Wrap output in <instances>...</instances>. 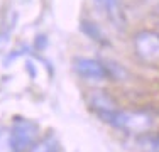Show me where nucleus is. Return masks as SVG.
Wrapping results in <instances>:
<instances>
[{
  "label": "nucleus",
  "mask_w": 159,
  "mask_h": 152,
  "mask_svg": "<svg viewBox=\"0 0 159 152\" xmlns=\"http://www.w3.org/2000/svg\"><path fill=\"white\" fill-rule=\"evenodd\" d=\"M29 152H59V142L54 135H46L44 139L36 140Z\"/></svg>",
  "instance_id": "obj_7"
},
{
  "label": "nucleus",
  "mask_w": 159,
  "mask_h": 152,
  "mask_svg": "<svg viewBox=\"0 0 159 152\" xmlns=\"http://www.w3.org/2000/svg\"><path fill=\"white\" fill-rule=\"evenodd\" d=\"M105 123L112 125V127L124 130L127 134H144L152 127V117L147 115L144 112H122V110H115V112L108 113L107 117L102 118Z\"/></svg>",
  "instance_id": "obj_1"
},
{
  "label": "nucleus",
  "mask_w": 159,
  "mask_h": 152,
  "mask_svg": "<svg viewBox=\"0 0 159 152\" xmlns=\"http://www.w3.org/2000/svg\"><path fill=\"white\" fill-rule=\"evenodd\" d=\"M134 52L144 63L154 64L159 61V34L156 30H139L132 39Z\"/></svg>",
  "instance_id": "obj_3"
},
{
  "label": "nucleus",
  "mask_w": 159,
  "mask_h": 152,
  "mask_svg": "<svg viewBox=\"0 0 159 152\" xmlns=\"http://www.w3.org/2000/svg\"><path fill=\"white\" fill-rule=\"evenodd\" d=\"M88 103L97 112V115L100 117V118H103V117L108 115V113L119 110L117 108V103L105 93V91H93V93L90 95V98H88Z\"/></svg>",
  "instance_id": "obj_5"
},
{
  "label": "nucleus",
  "mask_w": 159,
  "mask_h": 152,
  "mask_svg": "<svg viewBox=\"0 0 159 152\" xmlns=\"http://www.w3.org/2000/svg\"><path fill=\"white\" fill-rule=\"evenodd\" d=\"M137 147L141 152H159V134H141Z\"/></svg>",
  "instance_id": "obj_6"
},
{
  "label": "nucleus",
  "mask_w": 159,
  "mask_h": 152,
  "mask_svg": "<svg viewBox=\"0 0 159 152\" xmlns=\"http://www.w3.org/2000/svg\"><path fill=\"white\" fill-rule=\"evenodd\" d=\"M39 137V127L32 120L17 117L14 118L12 128L9 132L12 152H29Z\"/></svg>",
  "instance_id": "obj_2"
},
{
  "label": "nucleus",
  "mask_w": 159,
  "mask_h": 152,
  "mask_svg": "<svg viewBox=\"0 0 159 152\" xmlns=\"http://www.w3.org/2000/svg\"><path fill=\"white\" fill-rule=\"evenodd\" d=\"M73 69L78 76L92 81H102L108 78V69L102 61L92 59V58H76L73 61Z\"/></svg>",
  "instance_id": "obj_4"
},
{
  "label": "nucleus",
  "mask_w": 159,
  "mask_h": 152,
  "mask_svg": "<svg viewBox=\"0 0 159 152\" xmlns=\"http://www.w3.org/2000/svg\"><path fill=\"white\" fill-rule=\"evenodd\" d=\"M81 30L90 37V39L97 41V42H102V44H107V41H105V36H103V32H102V29L98 27L97 24H93V22L83 20V22H81Z\"/></svg>",
  "instance_id": "obj_9"
},
{
  "label": "nucleus",
  "mask_w": 159,
  "mask_h": 152,
  "mask_svg": "<svg viewBox=\"0 0 159 152\" xmlns=\"http://www.w3.org/2000/svg\"><path fill=\"white\" fill-rule=\"evenodd\" d=\"M95 2L105 10V14H107L115 24H119V22L122 20V9H120L119 0H95Z\"/></svg>",
  "instance_id": "obj_8"
}]
</instances>
